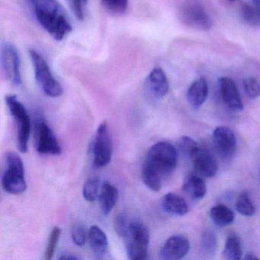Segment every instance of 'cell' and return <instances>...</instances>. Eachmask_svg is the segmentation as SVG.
Instances as JSON below:
<instances>
[{
	"mask_svg": "<svg viewBox=\"0 0 260 260\" xmlns=\"http://www.w3.org/2000/svg\"><path fill=\"white\" fill-rule=\"evenodd\" d=\"M177 151L172 144L159 142L149 150L142 167L141 176L147 188L158 191L162 181L176 170Z\"/></svg>",
	"mask_w": 260,
	"mask_h": 260,
	"instance_id": "6da1fadb",
	"label": "cell"
},
{
	"mask_svg": "<svg viewBox=\"0 0 260 260\" xmlns=\"http://www.w3.org/2000/svg\"><path fill=\"white\" fill-rule=\"evenodd\" d=\"M42 28L55 40L62 41L73 28L68 15L57 0H26Z\"/></svg>",
	"mask_w": 260,
	"mask_h": 260,
	"instance_id": "7a4b0ae2",
	"label": "cell"
},
{
	"mask_svg": "<svg viewBox=\"0 0 260 260\" xmlns=\"http://www.w3.org/2000/svg\"><path fill=\"white\" fill-rule=\"evenodd\" d=\"M127 257L132 260H144L148 258L150 231L139 220L130 222L124 237Z\"/></svg>",
	"mask_w": 260,
	"mask_h": 260,
	"instance_id": "3957f363",
	"label": "cell"
},
{
	"mask_svg": "<svg viewBox=\"0 0 260 260\" xmlns=\"http://www.w3.org/2000/svg\"><path fill=\"white\" fill-rule=\"evenodd\" d=\"M3 188L12 194H22L26 190L23 162L15 152H9L6 156V170L2 177Z\"/></svg>",
	"mask_w": 260,
	"mask_h": 260,
	"instance_id": "277c9868",
	"label": "cell"
},
{
	"mask_svg": "<svg viewBox=\"0 0 260 260\" xmlns=\"http://www.w3.org/2000/svg\"><path fill=\"white\" fill-rule=\"evenodd\" d=\"M29 56L34 67L36 81L44 93L52 98L60 96L63 92V87L53 76L43 56L34 49L29 50Z\"/></svg>",
	"mask_w": 260,
	"mask_h": 260,
	"instance_id": "5b68a950",
	"label": "cell"
},
{
	"mask_svg": "<svg viewBox=\"0 0 260 260\" xmlns=\"http://www.w3.org/2000/svg\"><path fill=\"white\" fill-rule=\"evenodd\" d=\"M6 103L12 116L14 118L18 128V149L21 153H26L28 149L31 121L26 109L14 95L6 97Z\"/></svg>",
	"mask_w": 260,
	"mask_h": 260,
	"instance_id": "8992f818",
	"label": "cell"
},
{
	"mask_svg": "<svg viewBox=\"0 0 260 260\" xmlns=\"http://www.w3.org/2000/svg\"><path fill=\"white\" fill-rule=\"evenodd\" d=\"M112 140L109 125L106 121H103L99 126L92 141L91 151L94 167L96 168L106 167L112 160Z\"/></svg>",
	"mask_w": 260,
	"mask_h": 260,
	"instance_id": "52a82bcc",
	"label": "cell"
},
{
	"mask_svg": "<svg viewBox=\"0 0 260 260\" xmlns=\"http://www.w3.org/2000/svg\"><path fill=\"white\" fill-rule=\"evenodd\" d=\"M1 66L6 78L12 85L15 86L22 85L20 56L14 45L9 43L3 45Z\"/></svg>",
	"mask_w": 260,
	"mask_h": 260,
	"instance_id": "ba28073f",
	"label": "cell"
},
{
	"mask_svg": "<svg viewBox=\"0 0 260 260\" xmlns=\"http://www.w3.org/2000/svg\"><path fill=\"white\" fill-rule=\"evenodd\" d=\"M35 145L41 154L57 156L61 153V147L54 132L45 121H39L35 125Z\"/></svg>",
	"mask_w": 260,
	"mask_h": 260,
	"instance_id": "9c48e42d",
	"label": "cell"
},
{
	"mask_svg": "<svg viewBox=\"0 0 260 260\" xmlns=\"http://www.w3.org/2000/svg\"><path fill=\"white\" fill-rule=\"evenodd\" d=\"M179 19L184 25L201 31H208L211 21L203 7L196 3H186L179 11Z\"/></svg>",
	"mask_w": 260,
	"mask_h": 260,
	"instance_id": "30bf717a",
	"label": "cell"
},
{
	"mask_svg": "<svg viewBox=\"0 0 260 260\" xmlns=\"http://www.w3.org/2000/svg\"><path fill=\"white\" fill-rule=\"evenodd\" d=\"M213 141L220 157L231 161L237 150V139L232 130L225 126L217 127L213 134Z\"/></svg>",
	"mask_w": 260,
	"mask_h": 260,
	"instance_id": "8fae6325",
	"label": "cell"
},
{
	"mask_svg": "<svg viewBox=\"0 0 260 260\" xmlns=\"http://www.w3.org/2000/svg\"><path fill=\"white\" fill-rule=\"evenodd\" d=\"M193 167L199 174L207 178L213 177L217 172V164L214 156L207 149L198 146L189 156Z\"/></svg>",
	"mask_w": 260,
	"mask_h": 260,
	"instance_id": "7c38bea8",
	"label": "cell"
},
{
	"mask_svg": "<svg viewBox=\"0 0 260 260\" xmlns=\"http://www.w3.org/2000/svg\"><path fill=\"white\" fill-rule=\"evenodd\" d=\"M218 83L220 96L226 107L232 112H241L243 109V102L234 80L222 77L219 79Z\"/></svg>",
	"mask_w": 260,
	"mask_h": 260,
	"instance_id": "4fadbf2b",
	"label": "cell"
},
{
	"mask_svg": "<svg viewBox=\"0 0 260 260\" xmlns=\"http://www.w3.org/2000/svg\"><path fill=\"white\" fill-rule=\"evenodd\" d=\"M190 243L183 235H173L166 241L160 250V258L165 260H178L188 254Z\"/></svg>",
	"mask_w": 260,
	"mask_h": 260,
	"instance_id": "5bb4252c",
	"label": "cell"
},
{
	"mask_svg": "<svg viewBox=\"0 0 260 260\" xmlns=\"http://www.w3.org/2000/svg\"><path fill=\"white\" fill-rule=\"evenodd\" d=\"M146 86L149 92L157 99L166 96L170 88L167 75L160 68H155L152 70L147 77Z\"/></svg>",
	"mask_w": 260,
	"mask_h": 260,
	"instance_id": "9a60e30c",
	"label": "cell"
},
{
	"mask_svg": "<svg viewBox=\"0 0 260 260\" xmlns=\"http://www.w3.org/2000/svg\"><path fill=\"white\" fill-rule=\"evenodd\" d=\"M89 246L95 258L100 259L106 255L109 246L107 236L100 226H92L88 232Z\"/></svg>",
	"mask_w": 260,
	"mask_h": 260,
	"instance_id": "2e32d148",
	"label": "cell"
},
{
	"mask_svg": "<svg viewBox=\"0 0 260 260\" xmlns=\"http://www.w3.org/2000/svg\"><path fill=\"white\" fill-rule=\"evenodd\" d=\"M208 95V86L206 80L199 79L188 88L187 100L191 107L199 109L206 101Z\"/></svg>",
	"mask_w": 260,
	"mask_h": 260,
	"instance_id": "e0dca14e",
	"label": "cell"
},
{
	"mask_svg": "<svg viewBox=\"0 0 260 260\" xmlns=\"http://www.w3.org/2000/svg\"><path fill=\"white\" fill-rule=\"evenodd\" d=\"M118 199V191L109 182H105L100 193V205L103 214L108 215L115 208Z\"/></svg>",
	"mask_w": 260,
	"mask_h": 260,
	"instance_id": "ac0fdd59",
	"label": "cell"
},
{
	"mask_svg": "<svg viewBox=\"0 0 260 260\" xmlns=\"http://www.w3.org/2000/svg\"><path fill=\"white\" fill-rule=\"evenodd\" d=\"M162 207L167 212L174 215H185L188 211L185 199L175 193H168L162 197Z\"/></svg>",
	"mask_w": 260,
	"mask_h": 260,
	"instance_id": "d6986e66",
	"label": "cell"
},
{
	"mask_svg": "<svg viewBox=\"0 0 260 260\" xmlns=\"http://www.w3.org/2000/svg\"><path fill=\"white\" fill-rule=\"evenodd\" d=\"M182 190L193 200H201L206 194V184L200 176L191 175L185 179Z\"/></svg>",
	"mask_w": 260,
	"mask_h": 260,
	"instance_id": "ffe728a7",
	"label": "cell"
},
{
	"mask_svg": "<svg viewBox=\"0 0 260 260\" xmlns=\"http://www.w3.org/2000/svg\"><path fill=\"white\" fill-rule=\"evenodd\" d=\"M210 216L216 225L226 226L234 222V213L232 209L224 205H217L213 207L210 211Z\"/></svg>",
	"mask_w": 260,
	"mask_h": 260,
	"instance_id": "44dd1931",
	"label": "cell"
},
{
	"mask_svg": "<svg viewBox=\"0 0 260 260\" xmlns=\"http://www.w3.org/2000/svg\"><path fill=\"white\" fill-rule=\"evenodd\" d=\"M241 240L237 234H232L228 236L226 244L223 251V258L230 260H238L242 258Z\"/></svg>",
	"mask_w": 260,
	"mask_h": 260,
	"instance_id": "7402d4cb",
	"label": "cell"
},
{
	"mask_svg": "<svg viewBox=\"0 0 260 260\" xmlns=\"http://www.w3.org/2000/svg\"><path fill=\"white\" fill-rule=\"evenodd\" d=\"M236 209L242 215L250 217L255 213V208L249 199L247 192H242L239 194L236 202Z\"/></svg>",
	"mask_w": 260,
	"mask_h": 260,
	"instance_id": "603a6c76",
	"label": "cell"
},
{
	"mask_svg": "<svg viewBox=\"0 0 260 260\" xmlns=\"http://www.w3.org/2000/svg\"><path fill=\"white\" fill-rule=\"evenodd\" d=\"M201 248L204 255L211 256L215 253L217 249V238L214 233L209 231L204 232L201 240Z\"/></svg>",
	"mask_w": 260,
	"mask_h": 260,
	"instance_id": "cb8c5ba5",
	"label": "cell"
},
{
	"mask_svg": "<svg viewBox=\"0 0 260 260\" xmlns=\"http://www.w3.org/2000/svg\"><path fill=\"white\" fill-rule=\"evenodd\" d=\"M100 184V179L97 177L90 178L85 182L83 188V196L85 200L88 202L96 200L99 196Z\"/></svg>",
	"mask_w": 260,
	"mask_h": 260,
	"instance_id": "d4e9b609",
	"label": "cell"
},
{
	"mask_svg": "<svg viewBox=\"0 0 260 260\" xmlns=\"http://www.w3.org/2000/svg\"><path fill=\"white\" fill-rule=\"evenodd\" d=\"M103 7L111 14L121 16L127 11L128 0H102Z\"/></svg>",
	"mask_w": 260,
	"mask_h": 260,
	"instance_id": "484cf974",
	"label": "cell"
},
{
	"mask_svg": "<svg viewBox=\"0 0 260 260\" xmlns=\"http://www.w3.org/2000/svg\"><path fill=\"white\" fill-rule=\"evenodd\" d=\"M60 234H61V230L58 226L53 228L48 245H47L46 250H45V259L51 260L54 258V252L58 244Z\"/></svg>",
	"mask_w": 260,
	"mask_h": 260,
	"instance_id": "4316f807",
	"label": "cell"
},
{
	"mask_svg": "<svg viewBox=\"0 0 260 260\" xmlns=\"http://www.w3.org/2000/svg\"><path fill=\"white\" fill-rule=\"evenodd\" d=\"M242 16L246 23L251 25H260V12L255 7L243 6L242 8Z\"/></svg>",
	"mask_w": 260,
	"mask_h": 260,
	"instance_id": "83f0119b",
	"label": "cell"
},
{
	"mask_svg": "<svg viewBox=\"0 0 260 260\" xmlns=\"http://www.w3.org/2000/svg\"><path fill=\"white\" fill-rule=\"evenodd\" d=\"M130 222L125 213H120L114 220V228L119 237H124L128 229Z\"/></svg>",
	"mask_w": 260,
	"mask_h": 260,
	"instance_id": "f1b7e54d",
	"label": "cell"
},
{
	"mask_svg": "<svg viewBox=\"0 0 260 260\" xmlns=\"http://www.w3.org/2000/svg\"><path fill=\"white\" fill-rule=\"evenodd\" d=\"M72 239L76 245L83 246L87 240V232L83 223H76L72 228Z\"/></svg>",
	"mask_w": 260,
	"mask_h": 260,
	"instance_id": "f546056e",
	"label": "cell"
},
{
	"mask_svg": "<svg viewBox=\"0 0 260 260\" xmlns=\"http://www.w3.org/2000/svg\"><path fill=\"white\" fill-rule=\"evenodd\" d=\"M243 87L248 96L251 99L258 98L260 95V84L252 77L243 80Z\"/></svg>",
	"mask_w": 260,
	"mask_h": 260,
	"instance_id": "4dcf8cb0",
	"label": "cell"
},
{
	"mask_svg": "<svg viewBox=\"0 0 260 260\" xmlns=\"http://www.w3.org/2000/svg\"><path fill=\"white\" fill-rule=\"evenodd\" d=\"M179 146L182 153L189 157L191 152L198 147V144L189 137H182L179 139Z\"/></svg>",
	"mask_w": 260,
	"mask_h": 260,
	"instance_id": "1f68e13d",
	"label": "cell"
},
{
	"mask_svg": "<svg viewBox=\"0 0 260 260\" xmlns=\"http://www.w3.org/2000/svg\"><path fill=\"white\" fill-rule=\"evenodd\" d=\"M71 10L75 14L78 20L84 19V11H83V3L84 0H68Z\"/></svg>",
	"mask_w": 260,
	"mask_h": 260,
	"instance_id": "d6a6232c",
	"label": "cell"
},
{
	"mask_svg": "<svg viewBox=\"0 0 260 260\" xmlns=\"http://www.w3.org/2000/svg\"><path fill=\"white\" fill-rule=\"evenodd\" d=\"M60 259L74 260L79 259V257H77V255H73V254L71 253H63L60 255Z\"/></svg>",
	"mask_w": 260,
	"mask_h": 260,
	"instance_id": "836d02e7",
	"label": "cell"
},
{
	"mask_svg": "<svg viewBox=\"0 0 260 260\" xmlns=\"http://www.w3.org/2000/svg\"><path fill=\"white\" fill-rule=\"evenodd\" d=\"M244 258L245 259L248 260L258 259V257L255 256V255H253L252 253L246 254V255L245 256Z\"/></svg>",
	"mask_w": 260,
	"mask_h": 260,
	"instance_id": "e575fe53",
	"label": "cell"
},
{
	"mask_svg": "<svg viewBox=\"0 0 260 260\" xmlns=\"http://www.w3.org/2000/svg\"><path fill=\"white\" fill-rule=\"evenodd\" d=\"M253 1V7L260 12V0H252Z\"/></svg>",
	"mask_w": 260,
	"mask_h": 260,
	"instance_id": "d590c367",
	"label": "cell"
},
{
	"mask_svg": "<svg viewBox=\"0 0 260 260\" xmlns=\"http://www.w3.org/2000/svg\"><path fill=\"white\" fill-rule=\"evenodd\" d=\"M228 1H230V2H234L235 0H228Z\"/></svg>",
	"mask_w": 260,
	"mask_h": 260,
	"instance_id": "8d00e7d4",
	"label": "cell"
},
{
	"mask_svg": "<svg viewBox=\"0 0 260 260\" xmlns=\"http://www.w3.org/2000/svg\"><path fill=\"white\" fill-rule=\"evenodd\" d=\"M87 0H84V2L86 3Z\"/></svg>",
	"mask_w": 260,
	"mask_h": 260,
	"instance_id": "74e56055",
	"label": "cell"
}]
</instances>
